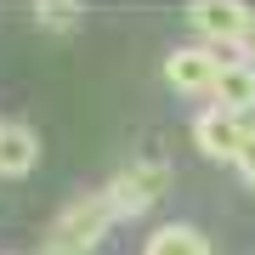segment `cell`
Segmentation results:
<instances>
[{
  "instance_id": "obj_1",
  "label": "cell",
  "mask_w": 255,
  "mask_h": 255,
  "mask_svg": "<svg viewBox=\"0 0 255 255\" xmlns=\"http://www.w3.org/2000/svg\"><path fill=\"white\" fill-rule=\"evenodd\" d=\"M164 193H170V164L164 159H136V164H125V170L102 187V199L114 204V216L130 221V216H147Z\"/></svg>"
},
{
  "instance_id": "obj_2",
  "label": "cell",
  "mask_w": 255,
  "mask_h": 255,
  "mask_svg": "<svg viewBox=\"0 0 255 255\" xmlns=\"http://www.w3.org/2000/svg\"><path fill=\"white\" fill-rule=\"evenodd\" d=\"M221 68H227V57H221L216 46H176L170 57H164V80H170V91H182V97L216 91Z\"/></svg>"
},
{
  "instance_id": "obj_3",
  "label": "cell",
  "mask_w": 255,
  "mask_h": 255,
  "mask_svg": "<svg viewBox=\"0 0 255 255\" xmlns=\"http://www.w3.org/2000/svg\"><path fill=\"white\" fill-rule=\"evenodd\" d=\"M193 147H199L204 159L238 164L244 147H250V130L238 125V114H227V108H204L199 119H193Z\"/></svg>"
},
{
  "instance_id": "obj_4",
  "label": "cell",
  "mask_w": 255,
  "mask_h": 255,
  "mask_svg": "<svg viewBox=\"0 0 255 255\" xmlns=\"http://www.w3.org/2000/svg\"><path fill=\"white\" fill-rule=\"evenodd\" d=\"M187 23L199 28L210 46H238L244 28L255 23V11L238 6V0H193V6H187Z\"/></svg>"
},
{
  "instance_id": "obj_5",
  "label": "cell",
  "mask_w": 255,
  "mask_h": 255,
  "mask_svg": "<svg viewBox=\"0 0 255 255\" xmlns=\"http://www.w3.org/2000/svg\"><path fill=\"white\" fill-rule=\"evenodd\" d=\"M40 164V136L28 125H0V176H28Z\"/></svg>"
},
{
  "instance_id": "obj_6",
  "label": "cell",
  "mask_w": 255,
  "mask_h": 255,
  "mask_svg": "<svg viewBox=\"0 0 255 255\" xmlns=\"http://www.w3.org/2000/svg\"><path fill=\"white\" fill-rule=\"evenodd\" d=\"M210 97H216V108H227V114L255 108V68L233 57V63L221 68V80H216V91H210Z\"/></svg>"
},
{
  "instance_id": "obj_7",
  "label": "cell",
  "mask_w": 255,
  "mask_h": 255,
  "mask_svg": "<svg viewBox=\"0 0 255 255\" xmlns=\"http://www.w3.org/2000/svg\"><path fill=\"white\" fill-rule=\"evenodd\" d=\"M142 255H210V238L187 221H164V227L142 244Z\"/></svg>"
},
{
  "instance_id": "obj_8",
  "label": "cell",
  "mask_w": 255,
  "mask_h": 255,
  "mask_svg": "<svg viewBox=\"0 0 255 255\" xmlns=\"http://www.w3.org/2000/svg\"><path fill=\"white\" fill-rule=\"evenodd\" d=\"M34 23L51 28V34H68V28L85 23V11L74 6V0H40V6H34Z\"/></svg>"
},
{
  "instance_id": "obj_9",
  "label": "cell",
  "mask_w": 255,
  "mask_h": 255,
  "mask_svg": "<svg viewBox=\"0 0 255 255\" xmlns=\"http://www.w3.org/2000/svg\"><path fill=\"white\" fill-rule=\"evenodd\" d=\"M233 51H238V63H250V68H255V23L244 28V40H238V46H233Z\"/></svg>"
},
{
  "instance_id": "obj_10",
  "label": "cell",
  "mask_w": 255,
  "mask_h": 255,
  "mask_svg": "<svg viewBox=\"0 0 255 255\" xmlns=\"http://www.w3.org/2000/svg\"><path fill=\"white\" fill-rule=\"evenodd\" d=\"M238 176H244V187L255 193V142L244 147V159H238Z\"/></svg>"
}]
</instances>
